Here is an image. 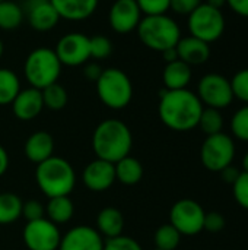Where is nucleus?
Returning <instances> with one entry per match:
<instances>
[{"instance_id":"obj_1","label":"nucleus","mask_w":248,"mask_h":250,"mask_svg":"<svg viewBox=\"0 0 248 250\" xmlns=\"http://www.w3.org/2000/svg\"><path fill=\"white\" fill-rule=\"evenodd\" d=\"M203 104L190 89L168 91L162 89L159 94L158 114L161 122L171 130L189 132L197 127Z\"/></svg>"},{"instance_id":"obj_2","label":"nucleus","mask_w":248,"mask_h":250,"mask_svg":"<svg viewBox=\"0 0 248 250\" xmlns=\"http://www.w3.org/2000/svg\"><path fill=\"white\" fill-rule=\"evenodd\" d=\"M133 135L130 127L118 119L102 120L92 133V149L96 158L115 164L130 155Z\"/></svg>"},{"instance_id":"obj_3","label":"nucleus","mask_w":248,"mask_h":250,"mask_svg":"<svg viewBox=\"0 0 248 250\" xmlns=\"http://www.w3.org/2000/svg\"><path fill=\"white\" fill-rule=\"evenodd\" d=\"M35 180L47 198L70 196L76 186V173L67 160L53 155L37 166Z\"/></svg>"},{"instance_id":"obj_4","label":"nucleus","mask_w":248,"mask_h":250,"mask_svg":"<svg viewBox=\"0 0 248 250\" xmlns=\"http://www.w3.org/2000/svg\"><path fill=\"white\" fill-rule=\"evenodd\" d=\"M136 32L145 47L158 53L175 47L181 38L180 25L167 13L143 16Z\"/></svg>"},{"instance_id":"obj_5","label":"nucleus","mask_w":248,"mask_h":250,"mask_svg":"<svg viewBox=\"0 0 248 250\" xmlns=\"http://www.w3.org/2000/svg\"><path fill=\"white\" fill-rule=\"evenodd\" d=\"M63 64L60 63L54 48L38 47L34 48L25 59L23 75L29 86L44 89L56 83L61 75Z\"/></svg>"},{"instance_id":"obj_6","label":"nucleus","mask_w":248,"mask_h":250,"mask_svg":"<svg viewBox=\"0 0 248 250\" xmlns=\"http://www.w3.org/2000/svg\"><path fill=\"white\" fill-rule=\"evenodd\" d=\"M95 85L98 98L111 110L126 108L133 98V83L129 75L118 67L104 69Z\"/></svg>"},{"instance_id":"obj_7","label":"nucleus","mask_w":248,"mask_h":250,"mask_svg":"<svg viewBox=\"0 0 248 250\" xmlns=\"http://www.w3.org/2000/svg\"><path fill=\"white\" fill-rule=\"evenodd\" d=\"M187 25L191 37L210 44L224 35L225 16L221 9L212 7L208 3H202L189 15Z\"/></svg>"},{"instance_id":"obj_8","label":"nucleus","mask_w":248,"mask_h":250,"mask_svg":"<svg viewBox=\"0 0 248 250\" xmlns=\"http://www.w3.org/2000/svg\"><path fill=\"white\" fill-rule=\"evenodd\" d=\"M235 152L234 139L228 133L221 132L206 136L200 148V161L206 170L219 173L234 163Z\"/></svg>"},{"instance_id":"obj_9","label":"nucleus","mask_w":248,"mask_h":250,"mask_svg":"<svg viewBox=\"0 0 248 250\" xmlns=\"http://www.w3.org/2000/svg\"><path fill=\"white\" fill-rule=\"evenodd\" d=\"M206 211L194 199H180L170 211V224L181 236H196L203 231Z\"/></svg>"},{"instance_id":"obj_10","label":"nucleus","mask_w":248,"mask_h":250,"mask_svg":"<svg viewBox=\"0 0 248 250\" xmlns=\"http://www.w3.org/2000/svg\"><path fill=\"white\" fill-rule=\"evenodd\" d=\"M196 95L202 101L203 107H210L216 110L227 108L234 101L229 79L219 73L205 75L197 83Z\"/></svg>"},{"instance_id":"obj_11","label":"nucleus","mask_w":248,"mask_h":250,"mask_svg":"<svg viewBox=\"0 0 248 250\" xmlns=\"http://www.w3.org/2000/svg\"><path fill=\"white\" fill-rule=\"evenodd\" d=\"M22 239L28 250H58L61 233L58 226L44 217L26 223Z\"/></svg>"},{"instance_id":"obj_12","label":"nucleus","mask_w":248,"mask_h":250,"mask_svg":"<svg viewBox=\"0 0 248 250\" xmlns=\"http://www.w3.org/2000/svg\"><path fill=\"white\" fill-rule=\"evenodd\" d=\"M54 51L63 66H83L91 60L89 37L82 32H67L57 41Z\"/></svg>"},{"instance_id":"obj_13","label":"nucleus","mask_w":248,"mask_h":250,"mask_svg":"<svg viewBox=\"0 0 248 250\" xmlns=\"http://www.w3.org/2000/svg\"><path fill=\"white\" fill-rule=\"evenodd\" d=\"M143 13L136 0H115L108 12V22L114 32L129 34L136 31Z\"/></svg>"},{"instance_id":"obj_14","label":"nucleus","mask_w":248,"mask_h":250,"mask_svg":"<svg viewBox=\"0 0 248 250\" xmlns=\"http://www.w3.org/2000/svg\"><path fill=\"white\" fill-rule=\"evenodd\" d=\"M22 9L28 25L34 31L48 32L60 22V16L50 0H25Z\"/></svg>"},{"instance_id":"obj_15","label":"nucleus","mask_w":248,"mask_h":250,"mask_svg":"<svg viewBox=\"0 0 248 250\" xmlns=\"http://www.w3.org/2000/svg\"><path fill=\"white\" fill-rule=\"evenodd\" d=\"M105 239L91 226H76L61 236L58 250H102Z\"/></svg>"},{"instance_id":"obj_16","label":"nucleus","mask_w":248,"mask_h":250,"mask_svg":"<svg viewBox=\"0 0 248 250\" xmlns=\"http://www.w3.org/2000/svg\"><path fill=\"white\" fill-rule=\"evenodd\" d=\"M82 180L89 190L105 192L114 185V182H117L114 164L101 158H95L83 168Z\"/></svg>"},{"instance_id":"obj_17","label":"nucleus","mask_w":248,"mask_h":250,"mask_svg":"<svg viewBox=\"0 0 248 250\" xmlns=\"http://www.w3.org/2000/svg\"><path fill=\"white\" fill-rule=\"evenodd\" d=\"M10 105H12L13 116L18 120L31 122L37 119L44 108L42 94L39 89L32 88V86L23 88L19 91V94L16 95V98L13 100Z\"/></svg>"},{"instance_id":"obj_18","label":"nucleus","mask_w":248,"mask_h":250,"mask_svg":"<svg viewBox=\"0 0 248 250\" xmlns=\"http://www.w3.org/2000/svg\"><path fill=\"white\" fill-rule=\"evenodd\" d=\"M60 19L79 22L89 19L98 9L99 0H50Z\"/></svg>"},{"instance_id":"obj_19","label":"nucleus","mask_w":248,"mask_h":250,"mask_svg":"<svg viewBox=\"0 0 248 250\" xmlns=\"http://www.w3.org/2000/svg\"><path fill=\"white\" fill-rule=\"evenodd\" d=\"M25 157L34 163L41 164L54 154V139L53 136L45 130H37L32 135L28 136L25 145H23Z\"/></svg>"},{"instance_id":"obj_20","label":"nucleus","mask_w":248,"mask_h":250,"mask_svg":"<svg viewBox=\"0 0 248 250\" xmlns=\"http://www.w3.org/2000/svg\"><path fill=\"white\" fill-rule=\"evenodd\" d=\"M178 59L189 66H199L209 60L210 45L196 37H181L177 44Z\"/></svg>"},{"instance_id":"obj_21","label":"nucleus","mask_w":248,"mask_h":250,"mask_svg":"<svg viewBox=\"0 0 248 250\" xmlns=\"http://www.w3.org/2000/svg\"><path fill=\"white\" fill-rule=\"evenodd\" d=\"M193 72L191 66L181 62L180 59L171 63H167L162 72V82L164 88L168 91L186 89L191 81Z\"/></svg>"},{"instance_id":"obj_22","label":"nucleus","mask_w":248,"mask_h":250,"mask_svg":"<svg viewBox=\"0 0 248 250\" xmlns=\"http://www.w3.org/2000/svg\"><path fill=\"white\" fill-rule=\"evenodd\" d=\"M96 230L105 240L121 236L124 230V217L121 211L114 207L101 209L96 217Z\"/></svg>"},{"instance_id":"obj_23","label":"nucleus","mask_w":248,"mask_h":250,"mask_svg":"<svg viewBox=\"0 0 248 250\" xmlns=\"http://www.w3.org/2000/svg\"><path fill=\"white\" fill-rule=\"evenodd\" d=\"M75 205L70 196H56L48 198L45 205V218H48L56 226H61L69 223L73 218Z\"/></svg>"},{"instance_id":"obj_24","label":"nucleus","mask_w":248,"mask_h":250,"mask_svg":"<svg viewBox=\"0 0 248 250\" xmlns=\"http://www.w3.org/2000/svg\"><path fill=\"white\" fill-rule=\"evenodd\" d=\"M114 168H115V180H118L121 185L126 186H134L143 177L142 163L132 155H127L120 161H117L114 164Z\"/></svg>"},{"instance_id":"obj_25","label":"nucleus","mask_w":248,"mask_h":250,"mask_svg":"<svg viewBox=\"0 0 248 250\" xmlns=\"http://www.w3.org/2000/svg\"><path fill=\"white\" fill-rule=\"evenodd\" d=\"M23 201L13 192L0 193V224L7 226L22 217Z\"/></svg>"},{"instance_id":"obj_26","label":"nucleus","mask_w":248,"mask_h":250,"mask_svg":"<svg viewBox=\"0 0 248 250\" xmlns=\"http://www.w3.org/2000/svg\"><path fill=\"white\" fill-rule=\"evenodd\" d=\"M25 19L20 4L12 0H0V29L13 31L22 25Z\"/></svg>"},{"instance_id":"obj_27","label":"nucleus","mask_w":248,"mask_h":250,"mask_svg":"<svg viewBox=\"0 0 248 250\" xmlns=\"http://www.w3.org/2000/svg\"><path fill=\"white\" fill-rule=\"evenodd\" d=\"M20 89L19 76L12 69L0 67V105L12 104Z\"/></svg>"},{"instance_id":"obj_28","label":"nucleus","mask_w":248,"mask_h":250,"mask_svg":"<svg viewBox=\"0 0 248 250\" xmlns=\"http://www.w3.org/2000/svg\"><path fill=\"white\" fill-rule=\"evenodd\" d=\"M42 94V103L44 107L51 110V111H60L66 107L67 101H69V95L67 91L63 85H60L58 82L41 89Z\"/></svg>"},{"instance_id":"obj_29","label":"nucleus","mask_w":248,"mask_h":250,"mask_svg":"<svg viewBox=\"0 0 248 250\" xmlns=\"http://www.w3.org/2000/svg\"><path fill=\"white\" fill-rule=\"evenodd\" d=\"M197 127H200V130L206 136L221 133L224 130V116H222L221 110L210 108V107H203V111L200 114Z\"/></svg>"},{"instance_id":"obj_30","label":"nucleus","mask_w":248,"mask_h":250,"mask_svg":"<svg viewBox=\"0 0 248 250\" xmlns=\"http://www.w3.org/2000/svg\"><path fill=\"white\" fill-rule=\"evenodd\" d=\"M181 237L183 236L170 223L168 224H162L155 231V236H153L155 249L175 250L180 246V243H181Z\"/></svg>"},{"instance_id":"obj_31","label":"nucleus","mask_w":248,"mask_h":250,"mask_svg":"<svg viewBox=\"0 0 248 250\" xmlns=\"http://www.w3.org/2000/svg\"><path fill=\"white\" fill-rule=\"evenodd\" d=\"M89 44H91V59H94L95 62L105 60L113 53V42L105 35L89 37Z\"/></svg>"},{"instance_id":"obj_32","label":"nucleus","mask_w":248,"mask_h":250,"mask_svg":"<svg viewBox=\"0 0 248 250\" xmlns=\"http://www.w3.org/2000/svg\"><path fill=\"white\" fill-rule=\"evenodd\" d=\"M231 132L237 139L248 142V104L234 113L231 119Z\"/></svg>"},{"instance_id":"obj_33","label":"nucleus","mask_w":248,"mask_h":250,"mask_svg":"<svg viewBox=\"0 0 248 250\" xmlns=\"http://www.w3.org/2000/svg\"><path fill=\"white\" fill-rule=\"evenodd\" d=\"M229 82H231L234 98L248 104V69L237 72Z\"/></svg>"},{"instance_id":"obj_34","label":"nucleus","mask_w":248,"mask_h":250,"mask_svg":"<svg viewBox=\"0 0 248 250\" xmlns=\"http://www.w3.org/2000/svg\"><path fill=\"white\" fill-rule=\"evenodd\" d=\"M232 195L235 202L243 209L248 211V173L241 171L237 182L232 185Z\"/></svg>"},{"instance_id":"obj_35","label":"nucleus","mask_w":248,"mask_h":250,"mask_svg":"<svg viewBox=\"0 0 248 250\" xmlns=\"http://www.w3.org/2000/svg\"><path fill=\"white\" fill-rule=\"evenodd\" d=\"M102 250H143L139 245L137 240L129 236H118L114 239H107L104 242V249Z\"/></svg>"},{"instance_id":"obj_36","label":"nucleus","mask_w":248,"mask_h":250,"mask_svg":"<svg viewBox=\"0 0 248 250\" xmlns=\"http://www.w3.org/2000/svg\"><path fill=\"white\" fill-rule=\"evenodd\" d=\"M22 217L29 223L45 217V207L37 199H28L22 204Z\"/></svg>"},{"instance_id":"obj_37","label":"nucleus","mask_w":248,"mask_h":250,"mask_svg":"<svg viewBox=\"0 0 248 250\" xmlns=\"http://www.w3.org/2000/svg\"><path fill=\"white\" fill-rule=\"evenodd\" d=\"M142 13L146 15H162L170 10L171 0H136Z\"/></svg>"},{"instance_id":"obj_38","label":"nucleus","mask_w":248,"mask_h":250,"mask_svg":"<svg viewBox=\"0 0 248 250\" xmlns=\"http://www.w3.org/2000/svg\"><path fill=\"white\" fill-rule=\"evenodd\" d=\"M225 226H227V220L221 212L218 211L206 212L205 221H203V230L209 233H221L225 229Z\"/></svg>"},{"instance_id":"obj_39","label":"nucleus","mask_w":248,"mask_h":250,"mask_svg":"<svg viewBox=\"0 0 248 250\" xmlns=\"http://www.w3.org/2000/svg\"><path fill=\"white\" fill-rule=\"evenodd\" d=\"M200 4H202V0H171L170 1V9L177 15L189 16Z\"/></svg>"},{"instance_id":"obj_40","label":"nucleus","mask_w":248,"mask_h":250,"mask_svg":"<svg viewBox=\"0 0 248 250\" xmlns=\"http://www.w3.org/2000/svg\"><path fill=\"white\" fill-rule=\"evenodd\" d=\"M102 67L99 66L98 62H88L83 64V76L89 81V82H96L102 73Z\"/></svg>"},{"instance_id":"obj_41","label":"nucleus","mask_w":248,"mask_h":250,"mask_svg":"<svg viewBox=\"0 0 248 250\" xmlns=\"http://www.w3.org/2000/svg\"><path fill=\"white\" fill-rule=\"evenodd\" d=\"M221 173V177H222V180L227 183V185H234L235 182H237V179H238V176L241 174V170L237 167V166H234V164H231V166H228V167H225L222 171H219Z\"/></svg>"},{"instance_id":"obj_42","label":"nucleus","mask_w":248,"mask_h":250,"mask_svg":"<svg viewBox=\"0 0 248 250\" xmlns=\"http://www.w3.org/2000/svg\"><path fill=\"white\" fill-rule=\"evenodd\" d=\"M227 4H229L234 13L248 18V0H227Z\"/></svg>"},{"instance_id":"obj_43","label":"nucleus","mask_w":248,"mask_h":250,"mask_svg":"<svg viewBox=\"0 0 248 250\" xmlns=\"http://www.w3.org/2000/svg\"><path fill=\"white\" fill-rule=\"evenodd\" d=\"M7 168H9V154L0 145V177L7 171Z\"/></svg>"},{"instance_id":"obj_44","label":"nucleus","mask_w":248,"mask_h":250,"mask_svg":"<svg viewBox=\"0 0 248 250\" xmlns=\"http://www.w3.org/2000/svg\"><path fill=\"white\" fill-rule=\"evenodd\" d=\"M161 54H162V57H164L165 63H171V62H175V60H178L177 45H175V47H172V48H167V50H165V51H162Z\"/></svg>"},{"instance_id":"obj_45","label":"nucleus","mask_w":248,"mask_h":250,"mask_svg":"<svg viewBox=\"0 0 248 250\" xmlns=\"http://www.w3.org/2000/svg\"><path fill=\"white\" fill-rule=\"evenodd\" d=\"M209 6H212V7H216V9H222L225 4H227V0H208L206 1Z\"/></svg>"},{"instance_id":"obj_46","label":"nucleus","mask_w":248,"mask_h":250,"mask_svg":"<svg viewBox=\"0 0 248 250\" xmlns=\"http://www.w3.org/2000/svg\"><path fill=\"white\" fill-rule=\"evenodd\" d=\"M241 171L248 173V151L244 154V157H243V170Z\"/></svg>"},{"instance_id":"obj_47","label":"nucleus","mask_w":248,"mask_h":250,"mask_svg":"<svg viewBox=\"0 0 248 250\" xmlns=\"http://www.w3.org/2000/svg\"><path fill=\"white\" fill-rule=\"evenodd\" d=\"M3 53H4V44H3V41L0 38V59L3 57Z\"/></svg>"},{"instance_id":"obj_48","label":"nucleus","mask_w":248,"mask_h":250,"mask_svg":"<svg viewBox=\"0 0 248 250\" xmlns=\"http://www.w3.org/2000/svg\"><path fill=\"white\" fill-rule=\"evenodd\" d=\"M153 250H159V249H153Z\"/></svg>"}]
</instances>
